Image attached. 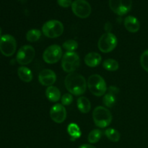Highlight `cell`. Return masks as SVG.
Returning <instances> with one entry per match:
<instances>
[{"mask_svg": "<svg viewBox=\"0 0 148 148\" xmlns=\"http://www.w3.org/2000/svg\"><path fill=\"white\" fill-rule=\"evenodd\" d=\"M64 84L66 90L75 95H81L85 93L88 86L85 77L77 72H72L66 75Z\"/></svg>", "mask_w": 148, "mask_h": 148, "instance_id": "1", "label": "cell"}, {"mask_svg": "<svg viewBox=\"0 0 148 148\" xmlns=\"http://www.w3.org/2000/svg\"><path fill=\"white\" fill-rule=\"evenodd\" d=\"M92 119L97 127L106 128L111 124L112 115L108 108L103 106H98L93 110Z\"/></svg>", "mask_w": 148, "mask_h": 148, "instance_id": "2", "label": "cell"}, {"mask_svg": "<svg viewBox=\"0 0 148 148\" xmlns=\"http://www.w3.org/2000/svg\"><path fill=\"white\" fill-rule=\"evenodd\" d=\"M87 83L90 92L95 96H102L107 91L106 83L99 75L95 74L90 76Z\"/></svg>", "mask_w": 148, "mask_h": 148, "instance_id": "3", "label": "cell"}, {"mask_svg": "<svg viewBox=\"0 0 148 148\" xmlns=\"http://www.w3.org/2000/svg\"><path fill=\"white\" fill-rule=\"evenodd\" d=\"M80 65V59L77 53L75 51H66L64 54L62 61V67L64 72L72 73Z\"/></svg>", "mask_w": 148, "mask_h": 148, "instance_id": "4", "label": "cell"}, {"mask_svg": "<svg viewBox=\"0 0 148 148\" xmlns=\"http://www.w3.org/2000/svg\"><path fill=\"white\" fill-rule=\"evenodd\" d=\"M42 31L46 37L55 38L62 36L64 32V25L59 20H49L44 23L42 27Z\"/></svg>", "mask_w": 148, "mask_h": 148, "instance_id": "5", "label": "cell"}, {"mask_svg": "<svg viewBox=\"0 0 148 148\" xmlns=\"http://www.w3.org/2000/svg\"><path fill=\"white\" fill-rule=\"evenodd\" d=\"M17 42L11 35L6 34L0 37V51L4 56H12L16 51Z\"/></svg>", "mask_w": 148, "mask_h": 148, "instance_id": "6", "label": "cell"}, {"mask_svg": "<svg viewBox=\"0 0 148 148\" xmlns=\"http://www.w3.org/2000/svg\"><path fill=\"white\" fill-rule=\"evenodd\" d=\"M117 45V38L111 33H106L101 36L98 43L99 50L103 53H109L112 51Z\"/></svg>", "mask_w": 148, "mask_h": 148, "instance_id": "7", "label": "cell"}, {"mask_svg": "<svg viewBox=\"0 0 148 148\" xmlns=\"http://www.w3.org/2000/svg\"><path fill=\"white\" fill-rule=\"evenodd\" d=\"M35 55L36 52L34 48L30 45H25L17 51L16 60L21 65L28 64L33 62Z\"/></svg>", "mask_w": 148, "mask_h": 148, "instance_id": "8", "label": "cell"}, {"mask_svg": "<svg viewBox=\"0 0 148 148\" xmlns=\"http://www.w3.org/2000/svg\"><path fill=\"white\" fill-rule=\"evenodd\" d=\"M72 10L77 17L84 19L90 15L92 8L86 0H75L72 2Z\"/></svg>", "mask_w": 148, "mask_h": 148, "instance_id": "9", "label": "cell"}, {"mask_svg": "<svg viewBox=\"0 0 148 148\" xmlns=\"http://www.w3.org/2000/svg\"><path fill=\"white\" fill-rule=\"evenodd\" d=\"M62 57V49L59 45H51L44 51L43 59L47 64H55Z\"/></svg>", "mask_w": 148, "mask_h": 148, "instance_id": "10", "label": "cell"}, {"mask_svg": "<svg viewBox=\"0 0 148 148\" xmlns=\"http://www.w3.org/2000/svg\"><path fill=\"white\" fill-rule=\"evenodd\" d=\"M109 7L118 15H124L131 10L132 0H109Z\"/></svg>", "mask_w": 148, "mask_h": 148, "instance_id": "11", "label": "cell"}, {"mask_svg": "<svg viewBox=\"0 0 148 148\" xmlns=\"http://www.w3.org/2000/svg\"><path fill=\"white\" fill-rule=\"evenodd\" d=\"M50 116L54 122L61 124L66 118V111L62 104L56 103L50 110Z\"/></svg>", "mask_w": 148, "mask_h": 148, "instance_id": "12", "label": "cell"}, {"mask_svg": "<svg viewBox=\"0 0 148 148\" xmlns=\"http://www.w3.org/2000/svg\"><path fill=\"white\" fill-rule=\"evenodd\" d=\"M38 80L42 85L52 86L56 82V75L51 69H43L39 74Z\"/></svg>", "mask_w": 148, "mask_h": 148, "instance_id": "13", "label": "cell"}, {"mask_svg": "<svg viewBox=\"0 0 148 148\" xmlns=\"http://www.w3.org/2000/svg\"><path fill=\"white\" fill-rule=\"evenodd\" d=\"M119 92V89L115 86H110L108 89V92L104 95L103 102L106 106L111 108L116 102V97Z\"/></svg>", "mask_w": 148, "mask_h": 148, "instance_id": "14", "label": "cell"}, {"mask_svg": "<svg viewBox=\"0 0 148 148\" xmlns=\"http://www.w3.org/2000/svg\"><path fill=\"white\" fill-rule=\"evenodd\" d=\"M124 23L125 28L130 33H137L140 30V22L134 16H127L124 19Z\"/></svg>", "mask_w": 148, "mask_h": 148, "instance_id": "15", "label": "cell"}, {"mask_svg": "<svg viewBox=\"0 0 148 148\" xmlns=\"http://www.w3.org/2000/svg\"><path fill=\"white\" fill-rule=\"evenodd\" d=\"M102 57L96 52H90L85 57V63L90 67H95L101 63Z\"/></svg>", "mask_w": 148, "mask_h": 148, "instance_id": "16", "label": "cell"}, {"mask_svg": "<svg viewBox=\"0 0 148 148\" xmlns=\"http://www.w3.org/2000/svg\"><path fill=\"white\" fill-rule=\"evenodd\" d=\"M46 96L51 102H57L61 98V92L56 87L49 86L46 88Z\"/></svg>", "mask_w": 148, "mask_h": 148, "instance_id": "17", "label": "cell"}, {"mask_svg": "<svg viewBox=\"0 0 148 148\" xmlns=\"http://www.w3.org/2000/svg\"><path fill=\"white\" fill-rule=\"evenodd\" d=\"M17 75L22 81L25 82H31L33 79V73L26 66H20L17 69Z\"/></svg>", "mask_w": 148, "mask_h": 148, "instance_id": "18", "label": "cell"}, {"mask_svg": "<svg viewBox=\"0 0 148 148\" xmlns=\"http://www.w3.org/2000/svg\"><path fill=\"white\" fill-rule=\"evenodd\" d=\"M77 108L80 112L87 114L91 109L90 101L86 97H79L77 99Z\"/></svg>", "mask_w": 148, "mask_h": 148, "instance_id": "19", "label": "cell"}, {"mask_svg": "<svg viewBox=\"0 0 148 148\" xmlns=\"http://www.w3.org/2000/svg\"><path fill=\"white\" fill-rule=\"evenodd\" d=\"M68 134L70 135L71 140H75L76 139L79 138L82 135L81 130L79 129V126L75 123H71L68 125L67 127Z\"/></svg>", "mask_w": 148, "mask_h": 148, "instance_id": "20", "label": "cell"}, {"mask_svg": "<svg viewBox=\"0 0 148 148\" xmlns=\"http://www.w3.org/2000/svg\"><path fill=\"white\" fill-rule=\"evenodd\" d=\"M104 133H105V135L106 136L107 138L109 140H111V142H114V143L119 142L120 138H121V134H120V133L116 130H115V129H107Z\"/></svg>", "mask_w": 148, "mask_h": 148, "instance_id": "21", "label": "cell"}, {"mask_svg": "<svg viewBox=\"0 0 148 148\" xmlns=\"http://www.w3.org/2000/svg\"><path fill=\"white\" fill-rule=\"evenodd\" d=\"M103 66L104 69L107 71H110V72H114L116 71L119 67V64L118 62L116 61L115 59H106L103 63Z\"/></svg>", "mask_w": 148, "mask_h": 148, "instance_id": "22", "label": "cell"}, {"mask_svg": "<svg viewBox=\"0 0 148 148\" xmlns=\"http://www.w3.org/2000/svg\"><path fill=\"white\" fill-rule=\"evenodd\" d=\"M103 132L100 130H93L89 133L88 137V142L90 144H95L97 143L102 137Z\"/></svg>", "mask_w": 148, "mask_h": 148, "instance_id": "23", "label": "cell"}, {"mask_svg": "<svg viewBox=\"0 0 148 148\" xmlns=\"http://www.w3.org/2000/svg\"><path fill=\"white\" fill-rule=\"evenodd\" d=\"M41 36V32L38 29L30 30L26 34V39L30 42H36L38 40Z\"/></svg>", "mask_w": 148, "mask_h": 148, "instance_id": "24", "label": "cell"}, {"mask_svg": "<svg viewBox=\"0 0 148 148\" xmlns=\"http://www.w3.org/2000/svg\"><path fill=\"white\" fill-rule=\"evenodd\" d=\"M64 49L66 51L69 52L75 51L78 48V43L76 40H72V39H69V40H66V41L64 42L63 45H62Z\"/></svg>", "mask_w": 148, "mask_h": 148, "instance_id": "25", "label": "cell"}, {"mask_svg": "<svg viewBox=\"0 0 148 148\" xmlns=\"http://www.w3.org/2000/svg\"><path fill=\"white\" fill-rule=\"evenodd\" d=\"M140 64L141 66L146 72H148V49L145 51L140 57Z\"/></svg>", "mask_w": 148, "mask_h": 148, "instance_id": "26", "label": "cell"}, {"mask_svg": "<svg viewBox=\"0 0 148 148\" xmlns=\"http://www.w3.org/2000/svg\"><path fill=\"white\" fill-rule=\"evenodd\" d=\"M73 101V96L71 93H65L62 97V103L63 106H69Z\"/></svg>", "mask_w": 148, "mask_h": 148, "instance_id": "27", "label": "cell"}, {"mask_svg": "<svg viewBox=\"0 0 148 148\" xmlns=\"http://www.w3.org/2000/svg\"><path fill=\"white\" fill-rule=\"evenodd\" d=\"M73 1L72 0H57V3L60 7L64 8H67V7L72 6Z\"/></svg>", "mask_w": 148, "mask_h": 148, "instance_id": "28", "label": "cell"}, {"mask_svg": "<svg viewBox=\"0 0 148 148\" xmlns=\"http://www.w3.org/2000/svg\"><path fill=\"white\" fill-rule=\"evenodd\" d=\"M104 27H105V30L106 31V33H111V30H112V25L111 23L108 22L105 24Z\"/></svg>", "mask_w": 148, "mask_h": 148, "instance_id": "29", "label": "cell"}, {"mask_svg": "<svg viewBox=\"0 0 148 148\" xmlns=\"http://www.w3.org/2000/svg\"><path fill=\"white\" fill-rule=\"evenodd\" d=\"M79 148H96V147H94V146L92 145L84 144V145H82L81 146H79Z\"/></svg>", "mask_w": 148, "mask_h": 148, "instance_id": "30", "label": "cell"}, {"mask_svg": "<svg viewBox=\"0 0 148 148\" xmlns=\"http://www.w3.org/2000/svg\"><path fill=\"white\" fill-rule=\"evenodd\" d=\"M1 28L0 27V37H1Z\"/></svg>", "mask_w": 148, "mask_h": 148, "instance_id": "31", "label": "cell"}]
</instances>
